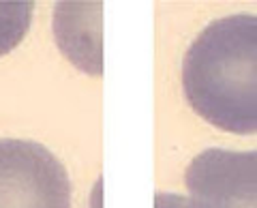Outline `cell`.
Listing matches in <instances>:
<instances>
[{"instance_id": "obj_1", "label": "cell", "mask_w": 257, "mask_h": 208, "mask_svg": "<svg viewBox=\"0 0 257 208\" xmlns=\"http://www.w3.org/2000/svg\"><path fill=\"white\" fill-rule=\"evenodd\" d=\"M189 106L216 129L257 133V15L214 20L182 60Z\"/></svg>"}, {"instance_id": "obj_2", "label": "cell", "mask_w": 257, "mask_h": 208, "mask_svg": "<svg viewBox=\"0 0 257 208\" xmlns=\"http://www.w3.org/2000/svg\"><path fill=\"white\" fill-rule=\"evenodd\" d=\"M0 208H71L58 157L30 140H0Z\"/></svg>"}, {"instance_id": "obj_3", "label": "cell", "mask_w": 257, "mask_h": 208, "mask_svg": "<svg viewBox=\"0 0 257 208\" xmlns=\"http://www.w3.org/2000/svg\"><path fill=\"white\" fill-rule=\"evenodd\" d=\"M187 208H257V150L208 148L184 172Z\"/></svg>"}, {"instance_id": "obj_4", "label": "cell", "mask_w": 257, "mask_h": 208, "mask_svg": "<svg viewBox=\"0 0 257 208\" xmlns=\"http://www.w3.org/2000/svg\"><path fill=\"white\" fill-rule=\"evenodd\" d=\"M32 11V3H0V56L22 43L30 28Z\"/></svg>"}, {"instance_id": "obj_5", "label": "cell", "mask_w": 257, "mask_h": 208, "mask_svg": "<svg viewBox=\"0 0 257 208\" xmlns=\"http://www.w3.org/2000/svg\"><path fill=\"white\" fill-rule=\"evenodd\" d=\"M155 208H187V197L176 193H157Z\"/></svg>"}]
</instances>
